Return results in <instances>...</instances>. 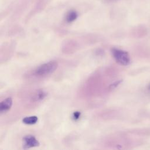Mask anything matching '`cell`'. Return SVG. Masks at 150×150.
I'll list each match as a JSON object with an SVG mask.
<instances>
[{
    "label": "cell",
    "mask_w": 150,
    "mask_h": 150,
    "mask_svg": "<svg viewBox=\"0 0 150 150\" xmlns=\"http://www.w3.org/2000/svg\"><path fill=\"white\" fill-rule=\"evenodd\" d=\"M80 115H81L80 112H79V111H75V112H73V114L72 115V118H73V119L74 121L78 120L80 118Z\"/></svg>",
    "instance_id": "cell-8"
},
{
    "label": "cell",
    "mask_w": 150,
    "mask_h": 150,
    "mask_svg": "<svg viewBox=\"0 0 150 150\" xmlns=\"http://www.w3.org/2000/svg\"><path fill=\"white\" fill-rule=\"evenodd\" d=\"M78 17L77 12L74 10H71L69 11L66 15V21L67 23H71L74 22Z\"/></svg>",
    "instance_id": "cell-5"
},
{
    "label": "cell",
    "mask_w": 150,
    "mask_h": 150,
    "mask_svg": "<svg viewBox=\"0 0 150 150\" xmlns=\"http://www.w3.org/2000/svg\"><path fill=\"white\" fill-rule=\"evenodd\" d=\"M149 89L150 90V85H149Z\"/></svg>",
    "instance_id": "cell-10"
},
{
    "label": "cell",
    "mask_w": 150,
    "mask_h": 150,
    "mask_svg": "<svg viewBox=\"0 0 150 150\" xmlns=\"http://www.w3.org/2000/svg\"><path fill=\"white\" fill-rule=\"evenodd\" d=\"M23 148L24 149H28L32 147L38 146L40 145V143L38 139L34 136L31 135L25 136L23 138Z\"/></svg>",
    "instance_id": "cell-3"
},
{
    "label": "cell",
    "mask_w": 150,
    "mask_h": 150,
    "mask_svg": "<svg viewBox=\"0 0 150 150\" xmlns=\"http://www.w3.org/2000/svg\"><path fill=\"white\" fill-rule=\"evenodd\" d=\"M38 121V118L37 116L33 115L29 117H26L22 120V122L27 125H33L36 124Z\"/></svg>",
    "instance_id": "cell-6"
},
{
    "label": "cell",
    "mask_w": 150,
    "mask_h": 150,
    "mask_svg": "<svg viewBox=\"0 0 150 150\" xmlns=\"http://www.w3.org/2000/svg\"><path fill=\"white\" fill-rule=\"evenodd\" d=\"M58 63L55 61H50L41 64L35 70V74L39 76L49 75L53 73L57 68Z\"/></svg>",
    "instance_id": "cell-1"
},
{
    "label": "cell",
    "mask_w": 150,
    "mask_h": 150,
    "mask_svg": "<svg viewBox=\"0 0 150 150\" xmlns=\"http://www.w3.org/2000/svg\"><path fill=\"white\" fill-rule=\"evenodd\" d=\"M111 53L115 61L121 65L127 66L130 63V57L128 53L125 50L113 48Z\"/></svg>",
    "instance_id": "cell-2"
},
{
    "label": "cell",
    "mask_w": 150,
    "mask_h": 150,
    "mask_svg": "<svg viewBox=\"0 0 150 150\" xmlns=\"http://www.w3.org/2000/svg\"><path fill=\"white\" fill-rule=\"evenodd\" d=\"M12 105V99L11 97H7L0 103V112L1 114L8 111Z\"/></svg>",
    "instance_id": "cell-4"
},
{
    "label": "cell",
    "mask_w": 150,
    "mask_h": 150,
    "mask_svg": "<svg viewBox=\"0 0 150 150\" xmlns=\"http://www.w3.org/2000/svg\"><path fill=\"white\" fill-rule=\"evenodd\" d=\"M122 82V80H119V81H117L113 83H112L111 84H110V86H109V88L110 89H114L115 88H116Z\"/></svg>",
    "instance_id": "cell-9"
},
{
    "label": "cell",
    "mask_w": 150,
    "mask_h": 150,
    "mask_svg": "<svg viewBox=\"0 0 150 150\" xmlns=\"http://www.w3.org/2000/svg\"><path fill=\"white\" fill-rule=\"evenodd\" d=\"M46 96L47 93L45 91L43 90H39L34 94L33 99L35 101H40L43 100Z\"/></svg>",
    "instance_id": "cell-7"
}]
</instances>
